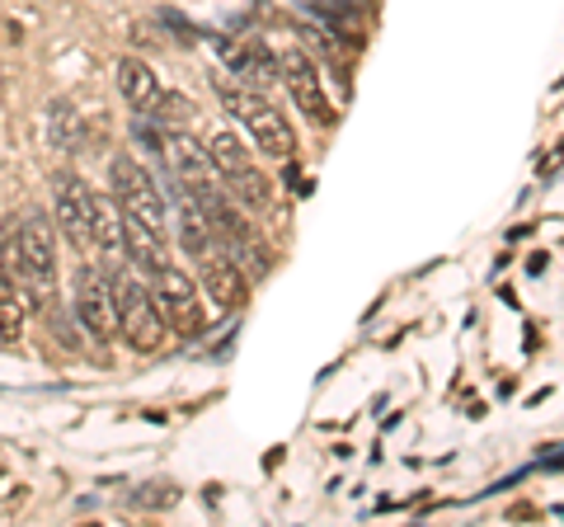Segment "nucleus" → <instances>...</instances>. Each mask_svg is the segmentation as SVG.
Wrapping results in <instances>:
<instances>
[{
    "label": "nucleus",
    "mask_w": 564,
    "mask_h": 527,
    "mask_svg": "<svg viewBox=\"0 0 564 527\" xmlns=\"http://www.w3.org/2000/svg\"><path fill=\"white\" fill-rule=\"evenodd\" d=\"M170 193H174V213H180V245H184L193 259L207 255L217 240H212V222H207L203 198H198V193H193L188 184H180V180L170 184Z\"/></svg>",
    "instance_id": "nucleus-12"
},
{
    "label": "nucleus",
    "mask_w": 564,
    "mask_h": 527,
    "mask_svg": "<svg viewBox=\"0 0 564 527\" xmlns=\"http://www.w3.org/2000/svg\"><path fill=\"white\" fill-rule=\"evenodd\" d=\"M47 132H52V147L66 151V155H76L80 142H85V137H80V118H76V109H70V104H52Z\"/></svg>",
    "instance_id": "nucleus-19"
},
{
    "label": "nucleus",
    "mask_w": 564,
    "mask_h": 527,
    "mask_svg": "<svg viewBox=\"0 0 564 527\" xmlns=\"http://www.w3.org/2000/svg\"><path fill=\"white\" fill-rule=\"evenodd\" d=\"M226 255H231V259L240 264V269H245V278H269V273H273V250H269V245L259 240V232H254L250 240L231 245V250H226Z\"/></svg>",
    "instance_id": "nucleus-20"
},
{
    "label": "nucleus",
    "mask_w": 564,
    "mask_h": 527,
    "mask_svg": "<svg viewBox=\"0 0 564 527\" xmlns=\"http://www.w3.org/2000/svg\"><path fill=\"white\" fill-rule=\"evenodd\" d=\"M147 114L161 122V128H184L193 109H188V99H184V95H155Z\"/></svg>",
    "instance_id": "nucleus-21"
},
{
    "label": "nucleus",
    "mask_w": 564,
    "mask_h": 527,
    "mask_svg": "<svg viewBox=\"0 0 564 527\" xmlns=\"http://www.w3.org/2000/svg\"><path fill=\"white\" fill-rule=\"evenodd\" d=\"M278 76H282V85H288V95H292V104L302 109L315 128H329L334 122V104H329V95H325V80H321V66H315L302 47H288L278 57Z\"/></svg>",
    "instance_id": "nucleus-6"
},
{
    "label": "nucleus",
    "mask_w": 564,
    "mask_h": 527,
    "mask_svg": "<svg viewBox=\"0 0 564 527\" xmlns=\"http://www.w3.org/2000/svg\"><path fill=\"white\" fill-rule=\"evenodd\" d=\"M151 302L155 311H161V321L165 330H174V335H203V297H198V283L184 273V269H174V264H165L161 273H151Z\"/></svg>",
    "instance_id": "nucleus-5"
},
{
    "label": "nucleus",
    "mask_w": 564,
    "mask_h": 527,
    "mask_svg": "<svg viewBox=\"0 0 564 527\" xmlns=\"http://www.w3.org/2000/svg\"><path fill=\"white\" fill-rule=\"evenodd\" d=\"M198 264H203V288L221 311H240L250 302V278H245V269L226 250L212 245L207 255H198Z\"/></svg>",
    "instance_id": "nucleus-10"
},
{
    "label": "nucleus",
    "mask_w": 564,
    "mask_h": 527,
    "mask_svg": "<svg viewBox=\"0 0 564 527\" xmlns=\"http://www.w3.org/2000/svg\"><path fill=\"white\" fill-rule=\"evenodd\" d=\"M226 189H231V203L245 207V213H269L273 207V180L263 170H254V165L226 174Z\"/></svg>",
    "instance_id": "nucleus-16"
},
{
    "label": "nucleus",
    "mask_w": 564,
    "mask_h": 527,
    "mask_svg": "<svg viewBox=\"0 0 564 527\" xmlns=\"http://www.w3.org/2000/svg\"><path fill=\"white\" fill-rule=\"evenodd\" d=\"M161 155L170 161L174 180L188 184L198 198H203V193H212V189H221V174L212 170L207 147L198 142V137H188L184 128H161Z\"/></svg>",
    "instance_id": "nucleus-8"
},
{
    "label": "nucleus",
    "mask_w": 564,
    "mask_h": 527,
    "mask_svg": "<svg viewBox=\"0 0 564 527\" xmlns=\"http://www.w3.org/2000/svg\"><path fill=\"white\" fill-rule=\"evenodd\" d=\"M76 315L80 325L90 330L99 344H109L118 335V311H113V278L95 269V264H85L76 273Z\"/></svg>",
    "instance_id": "nucleus-7"
},
{
    "label": "nucleus",
    "mask_w": 564,
    "mask_h": 527,
    "mask_svg": "<svg viewBox=\"0 0 564 527\" xmlns=\"http://www.w3.org/2000/svg\"><path fill=\"white\" fill-rule=\"evenodd\" d=\"M174 499H180V490L165 485V481H155L151 490H137V495H128V504H137V508H170Z\"/></svg>",
    "instance_id": "nucleus-22"
},
{
    "label": "nucleus",
    "mask_w": 564,
    "mask_h": 527,
    "mask_svg": "<svg viewBox=\"0 0 564 527\" xmlns=\"http://www.w3.org/2000/svg\"><path fill=\"white\" fill-rule=\"evenodd\" d=\"M221 62L226 72H236L240 85H250V90H269L278 80V57L273 52H263L254 39H221Z\"/></svg>",
    "instance_id": "nucleus-11"
},
{
    "label": "nucleus",
    "mask_w": 564,
    "mask_h": 527,
    "mask_svg": "<svg viewBox=\"0 0 564 527\" xmlns=\"http://www.w3.org/2000/svg\"><path fill=\"white\" fill-rule=\"evenodd\" d=\"M24 315H29V297L20 292V283H14L10 273H0V330H6L10 340H20Z\"/></svg>",
    "instance_id": "nucleus-17"
},
{
    "label": "nucleus",
    "mask_w": 564,
    "mask_h": 527,
    "mask_svg": "<svg viewBox=\"0 0 564 527\" xmlns=\"http://www.w3.org/2000/svg\"><path fill=\"white\" fill-rule=\"evenodd\" d=\"M90 240H95V255L109 264V269H118L122 264V213L104 193H90Z\"/></svg>",
    "instance_id": "nucleus-13"
},
{
    "label": "nucleus",
    "mask_w": 564,
    "mask_h": 527,
    "mask_svg": "<svg viewBox=\"0 0 564 527\" xmlns=\"http://www.w3.org/2000/svg\"><path fill=\"white\" fill-rule=\"evenodd\" d=\"M113 80H118V95L122 104H128L132 114H147L151 109V99L161 95V85H155V72L147 62H137V57H122L113 66Z\"/></svg>",
    "instance_id": "nucleus-15"
},
{
    "label": "nucleus",
    "mask_w": 564,
    "mask_h": 527,
    "mask_svg": "<svg viewBox=\"0 0 564 527\" xmlns=\"http://www.w3.org/2000/svg\"><path fill=\"white\" fill-rule=\"evenodd\" d=\"M113 311H118V335H122V344H128L132 354H147V358L161 354L170 330L161 321V311H155L147 283H137L132 269H122L113 278Z\"/></svg>",
    "instance_id": "nucleus-1"
},
{
    "label": "nucleus",
    "mask_w": 564,
    "mask_h": 527,
    "mask_svg": "<svg viewBox=\"0 0 564 527\" xmlns=\"http://www.w3.org/2000/svg\"><path fill=\"white\" fill-rule=\"evenodd\" d=\"M20 292L29 297V306H47L57 297V245L43 217L20 222Z\"/></svg>",
    "instance_id": "nucleus-4"
},
{
    "label": "nucleus",
    "mask_w": 564,
    "mask_h": 527,
    "mask_svg": "<svg viewBox=\"0 0 564 527\" xmlns=\"http://www.w3.org/2000/svg\"><path fill=\"white\" fill-rule=\"evenodd\" d=\"M221 104L245 122V128H250L254 147L263 155H273V161H292V155H296L292 122L282 118V109H273L263 90H250V85H221Z\"/></svg>",
    "instance_id": "nucleus-2"
},
{
    "label": "nucleus",
    "mask_w": 564,
    "mask_h": 527,
    "mask_svg": "<svg viewBox=\"0 0 564 527\" xmlns=\"http://www.w3.org/2000/svg\"><path fill=\"white\" fill-rule=\"evenodd\" d=\"M122 255H132V269L151 278V273H161L170 264V245H165L161 232H151V226L122 217Z\"/></svg>",
    "instance_id": "nucleus-14"
},
{
    "label": "nucleus",
    "mask_w": 564,
    "mask_h": 527,
    "mask_svg": "<svg viewBox=\"0 0 564 527\" xmlns=\"http://www.w3.org/2000/svg\"><path fill=\"white\" fill-rule=\"evenodd\" d=\"M52 207H57V226L62 236L70 240L76 255H95V240H90V189L80 184V174L62 170L52 180Z\"/></svg>",
    "instance_id": "nucleus-9"
},
{
    "label": "nucleus",
    "mask_w": 564,
    "mask_h": 527,
    "mask_svg": "<svg viewBox=\"0 0 564 527\" xmlns=\"http://www.w3.org/2000/svg\"><path fill=\"white\" fill-rule=\"evenodd\" d=\"M207 161L226 180V174H236V170L250 165V151H245V142L236 132H217V137H212V147H207Z\"/></svg>",
    "instance_id": "nucleus-18"
},
{
    "label": "nucleus",
    "mask_w": 564,
    "mask_h": 527,
    "mask_svg": "<svg viewBox=\"0 0 564 527\" xmlns=\"http://www.w3.org/2000/svg\"><path fill=\"white\" fill-rule=\"evenodd\" d=\"M109 184H113V203L122 217H132L141 226H151V232L170 236V213H165V198L161 189H155L151 170L137 161V155H118L109 165Z\"/></svg>",
    "instance_id": "nucleus-3"
}]
</instances>
